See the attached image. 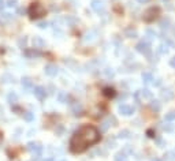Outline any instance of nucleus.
Returning a JSON list of instances; mask_svg holds the SVG:
<instances>
[{
	"label": "nucleus",
	"mask_w": 175,
	"mask_h": 161,
	"mask_svg": "<svg viewBox=\"0 0 175 161\" xmlns=\"http://www.w3.org/2000/svg\"><path fill=\"white\" fill-rule=\"evenodd\" d=\"M139 93H141L142 98H145V100H151V98H152V92H151L149 89H142Z\"/></svg>",
	"instance_id": "nucleus-19"
},
{
	"label": "nucleus",
	"mask_w": 175,
	"mask_h": 161,
	"mask_svg": "<svg viewBox=\"0 0 175 161\" xmlns=\"http://www.w3.org/2000/svg\"><path fill=\"white\" fill-rule=\"evenodd\" d=\"M3 18H4V19H6V21H10L11 18H13V16H11V14H8V13H4V14H3Z\"/></svg>",
	"instance_id": "nucleus-35"
},
{
	"label": "nucleus",
	"mask_w": 175,
	"mask_h": 161,
	"mask_svg": "<svg viewBox=\"0 0 175 161\" xmlns=\"http://www.w3.org/2000/svg\"><path fill=\"white\" fill-rule=\"evenodd\" d=\"M104 94L107 97H113L115 96V90H113L112 87H105V89H104Z\"/></svg>",
	"instance_id": "nucleus-25"
},
{
	"label": "nucleus",
	"mask_w": 175,
	"mask_h": 161,
	"mask_svg": "<svg viewBox=\"0 0 175 161\" xmlns=\"http://www.w3.org/2000/svg\"><path fill=\"white\" fill-rule=\"evenodd\" d=\"M170 66H171L172 68H175V56L171 59V60H170Z\"/></svg>",
	"instance_id": "nucleus-36"
},
{
	"label": "nucleus",
	"mask_w": 175,
	"mask_h": 161,
	"mask_svg": "<svg viewBox=\"0 0 175 161\" xmlns=\"http://www.w3.org/2000/svg\"><path fill=\"white\" fill-rule=\"evenodd\" d=\"M162 129L164 130V131L171 132V131H174V124H170V123H167V124H163Z\"/></svg>",
	"instance_id": "nucleus-26"
},
{
	"label": "nucleus",
	"mask_w": 175,
	"mask_h": 161,
	"mask_svg": "<svg viewBox=\"0 0 175 161\" xmlns=\"http://www.w3.org/2000/svg\"><path fill=\"white\" fill-rule=\"evenodd\" d=\"M67 94L65 93V92H59L58 93V101L59 103H62V104H65V103H67Z\"/></svg>",
	"instance_id": "nucleus-20"
},
{
	"label": "nucleus",
	"mask_w": 175,
	"mask_h": 161,
	"mask_svg": "<svg viewBox=\"0 0 175 161\" xmlns=\"http://www.w3.org/2000/svg\"><path fill=\"white\" fill-rule=\"evenodd\" d=\"M151 108H152L155 112H159L160 108H162V105H160L159 101H156V100H152L151 101Z\"/></svg>",
	"instance_id": "nucleus-22"
},
{
	"label": "nucleus",
	"mask_w": 175,
	"mask_h": 161,
	"mask_svg": "<svg viewBox=\"0 0 175 161\" xmlns=\"http://www.w3.org/2000/svg\"><path fill=\"white\" fill-rule=\"evenodd\" d=\"M4 6H7V4H4V0H0V11L4 8Z\"/></svg>",
	"instance_id": "nucleus-37"
},
{
	"label": "nucleus",
	"mask_w": 175,
	"mask_h": 161,
	"mask_svg": "<svg viewBox=\"0 0 175 161\" xmlns=\"http://www.w3.org/2000/svg\"><path fill=\"white\" fill-rule=\"evenodd\" d=\"M167 160H170V161H175V151H168L167 153Z\"/></svg>",
	"instance_id": "nucleus-32"
},
{
	"label": "nucleus",
	"mask_w": 175,
	"mask_h": 161,
	"mask_svg": "<svg viewBox=\"0 0 175 161\" xmlns=\"http://www.w3.org/2000/svg\"><path fill=\"white\" fill-rule=\"evenodd\" d=\"M71 111H73V113H74L75 116L81 115V112H82L81 104H79V103H73V104H71Z\"/></svg>",
	"instance_id": "nucleus-14"
},
{
	"label": "nucleus",
	"mask_w": 175,
	"mask_h": 161,
	"mask_svg": "<svg viewBox=\"0 0 175 161\" xmlns=\"http://www.w3.org/2000/svg\"><path fill=\"white\" fill-rule=\"evenodd\" d=\"M27 13H29L30 19H39V18L45 15V8H44V6L40 3H33L32 6L29 7Z\"/></svg>",
	"instance_id": "nucleus-2"
},
{
	"label": "nucleus",
	"mask_w": 175,
	"mask_h": 161,
	"mask_svg": "<svg viewBox=\"0 0 175 161\" xmlns=\"http://www.w3.org/2000/svg\"><path fill=\"white\" fill-rule=\"evenodd\" d=\"M23 55H25L26 58L33 59V58H40L42 53H41V52H40L37 48H32V49H26V51L23 52Z\"/></svg>",
	"instance_id": "nucleus-9"
},
{
	"label": "nucleus",
	"mask_w": 175,
	"mask_h": 161,
	"mask_svg": "<svg viewBox=\"0 0 175 161\" xmlns=\"http://www.w3.org/2000/svg\"><path fill=\"white\" fill-rule=\"evenodd\" d=\"M159 8H156V7H151V8H148V10L144 13V21L145 22H152V21H155V18L157 15H159Z\"/></svg>",
	"instance_id": "nucleus-4"
},
{
	"label": "nucleus",
	"mask_w": 175,
	"mask_h": 161,
	"mask_svg": "<svg viewBox=\"0 0 175 161\" xmlns=\"http://www.w3.org/2000/svg\"><path fill=\"white\" fill-rule=\"evenodd\" d=\"M16 4H18V1L16 0H7V7H16Z\"/></svg>",
	"instance_id": "nucleus-31"
},
{
	"label": "nucleus",
	"mask_w": 175,
	"mask_h": 161,
	"mask_svg": "<svg viewBox=\"0 0 175 161\" xmlns=\"http://www.w3.org/2000/svg\"><path fill=\"white\" fill-rule=\"evenodd\" d=\"M23 119L26 120V122H33V120H34V113L33 112H29V111H27V112H23Z\"/></svg>",
	"instance_id": "nucleus-21"
},
{
	"label": "nucleus",
	"mask_w": 175,
	"mask_h": 161,
	"mask_svg": "<svg viewBox=\"0 0 175 161\" xmlns=\"http://www.w3.org/2000/svg\"><path fill=\"white\" fill-rule=\"evenodd\" d=\"M7 101L10 104H15L16 101H18V96H16L15 92H11V93H8V96H7Z\"/></svg>",
	"instance_id": "nucleus-18"
},
{
	"label": "nucleus",
	"mask_w": 175,
	"mask_h": 161,
	"mask_svg": "<svg viewBox=\"0 0 175 161\" xmlns=\"http://www.w3.org/2000/svg\"><path fill=\"white\" fill-rule=\"evenodd\" d=\"M21 83H22V87L23 89H26V90H29V89H32L33 87V82H32V79H30L29 77H23L22 79H21Z\"/></svg>",
	"instance_id": "nucleus-12"
},
{
	"label": "nucleus",
	"mask_w": 175,
	"mask_h": 161,
	"mask_svg": "<svg viewBox=\"0 0 175 161\" xmlns=\"http://www.w3.org/2000/svg\"><path fill=\"white\" fill-rule=\"evenodd\" d=\"M108 123H110V119H108V120H104V122L101 123L100 131H107V129H108V127L111 126V124H108Z\"/></svg>",
	"instance_id": "nucleus-29"
},
{
	"label": "nucleus",
	"mask_w": 175,
	"mask_h": 161,
	"mask_svg": "<svg viewBox=\"0 0 175 161\" xmlns=\"http://www.w3.org/2000/svg\"><path fill=\"white\" fill-rule=\"evenodd\" d=\"M16 44H18V47H19L21 49L26 48V45H27V37H26V35H23V37H21V38H18V41H16Z\"/></svg>",
	"instance_id": "nucleus-16"
},
{
	"label": "nucleus",
	"mask_w": 175,
	"mask_h": 161,
	"mask_svg": "<svg viewBox=\"0 0 175 161\" xmlns=\"http://www.w3.org/2000/svg\"><path fill=\"white\" fill-rule=\"evenodd\" d=\"M44 161H55V160H53V158H52V157H49V158H45V160H44Z\"/></svg>",
	"instance_id": "nucleus-40"
},
{
	"label": "nucleus",
	"mask_w": 175,
	"mask_h": 161,
	"mask_svg": "<svg viewBox=\"0 0 175 161\" xmlns=\"http://www.w3.org/2000/svg\"><path fill=\"white\" fill-rule=\"evenodd\" d=\"M115 161H129V158H127V156L125 154L123 151H120V153H118L115 156Z\"/></svg>",
	"instance_id": "nucleus-24"
},
{
	"label": "nucleus",
	"mask_w": 175,
	"mask_h": 161,
	"mask_svg": "<svg viewBox=\"0 0 175 161\" xmlns=\"http://www.w3.org/2000/svg\"><path fill=\"white\" fill-rule=\"evenodd\" d=\"M160 96H162L163 100L170 101L172 97H174V92H172L171 89H163V90L160 92Z\"/></svg>",
	"instance_id": "nucleus-10"
},
{
	"label": "nucleus",
	"mask_w": 175,
	"mask_h": 161,
	"mask_svg": "<svg viewBox=\"0 0 175 161\" xmlns=\"http://www.w3.org/2000/svg\"><path fill=\"white\" fill-rule=\"evenodd\" d=\"M129 134H130L129 130H123V131H120V132H119L118 138H129Z\"/></svg>",
	"instance_id": "nucleus-30"
},
{
	"label": "nucleus",
	"mask_w": 175,
	"mask_h": 161,
	"mask_svg": "<svg viewBox=\"0 0 175 161\" xmlns=\"http://www.w3.org/2000/svg\"><path fill=\"white\" fill-rule=\"evenodd\" d=\"M100 141V131L93 126H82L70 139V150L74 154L85 151L89 146Z\"/></svg>",
	"instance_id": "nucleus-1"
},
{
	"label": "nucleus",
	"mask_w": 175,
	"mask_h": 161,
	"mask_svg": "<svg viewBox=\"0 0 175 161\" xmlns=\"http://www.w3.org/2000/svg\"><path fill=\"white\" fill-rule=\"evenodd\" d=\"M136 49H137V52H139V53L148 55V53L151 52V45H149V42L148 41H139L136 45Z\"/></svg>",
	"instance_id": "nucleus-5"
},
{
	"label": "nucleus",
	"mask_w": 175,
	"mask_h": 161,
	"mask_svg": "<svg viewBox=\"0 0 175 161\" xmlns=\"http://www.w3.org/2000/svg\"><path fill=\"white\" fill-rule=\"evenodd\" d=\"M160 83H162V82H160V79H156V82L153 80V85H155V86H159Z\"/></svg>",
	"instance_id": "nucleus-38"
},
{
	"label": "nucleus",
	"mask_w": 175,
	"mask_h": 161,
	"mask_svg": "<svg viewBox=\"0 0 175 161\" xmlns=\"http://www.w3.org/2000/svg\"><path fill=\"white\" fill-rule=\"evenodd\" d=\"M45 45V41L41 38V37H39V35H36L34 38H33V48H37V49H40V48H42V47Z\"/></svg>",
	"instance_id": "nucleus-13"
},
{
	"label": "nucleus",
	"mask_w": 175,
	"mask_h": 161,
	"mask_svg": "<svg viewBox=\"0 0 175 161\" xmlns=\"http://www.w3.org/2000/svg\"><path fill=\"white\" fill-rule=\"evenodd\" d=\"M138 1H139V3H145L146 0H138Z\"/></svg>",
	"instance_id": "nucleus-41"
},
{
	"label": "nucleus",
	"mask_w": 175,
	"mask_h": 161,
	"mask_svg": "<svg viewBox=\"0 0 175 161\" xmlns=\"http://www.w3.org/2000/svg\"><path fill=\"white\" fill-rule=\"evenodd\" d=\"M18 14H25V10L23 8H18Z\"/></svg>",
	"instance_id": "nucleus-39"
},
{
	"label": "nucleus",
	"mask_w": 175,
	"mask_h": 161,
	"mask_svg": "<svg viewBox=\"0 0 175 161\" xmlns=\"http://www.w3.org/2000/svg\"><path fill=\"white\" fill-rule=\"evenodd\" d=\"M125 34H126V37H129V38H136L137 35H138V33H137V30H134V29H131V27H129V29H126Z\"/></svg>",
	"instance_id": "nucleus-17"
},
{
	"label": "nucleus",
	"mask_w": 175,
	"mask_h": 161,
	"mask_svg": "<svg viewBox=\"0 0 175 161\" xmlns=\"http://www.w3.org/2000/svg\"><path fill=\"white\" fill-rule=\"evenodd\" d=\"M157 51H159V53H162V55H165V53L168 52V47L164 45V44H162V45L159 47V49H157Z\"/></svg>",
	"instance_id": "nucleus-28"
},
{
	"label": "nucleus",
	"mask_w": 175,
	"mask_h": 161,
	"mask_svg": "<svg viewBox=\"0 0 175 161\" xmlns=\"http://www.w3.org/2000/svg\"><path fill=\"white\" fill-rule=\"evenodd\" d=\"M62 161H66V160H62Z\"/></svg>",
	"instance_id": "nucleus-43"
},
{
	"label": "nucleus",
	"mask_w": 175,
	"mask_h": 161,
	"mask_svg": "<svg viewBox=\"0 0 175 161\" xmlns=\"http://www.w3.org/2000/svg\"><path fill=\"white\" fill-rule=\"evenodd\" d=\"M153 161H160V160H159V158H155V160H153Z\"/></svg>",
	"instance_id": "nucleus-42"
},
{
	"label": "nucleus",
	"mask_w": 175,
	"mask_h": 161,
	"mask_svg": "<svg viewBox=\"0 0 175 161\" xmlns=\"http://www.w3.org/2000/svg\"><path fill=\"white\" fill-rule=\"evenodd\" d=\"M44 72H45V75H48V77H56V74H58V67H56L55 64L49 63V64H47L45 67H44Z\"/></svg>",
	"instance_id": "nucleus-8"
},
{
	"label": "nucleus",
	"mask_w": 175,
	"mask_h": 161,
	"mask_svg": "<svg viewBox=\"0 0 175 161\" xmlns=\"http://www.w3.org/2000/svg\"><path fill=\"white\" fill-rule=\"evenodd\" d=\"M40 27V29H45L47 26H48V23L47 22H39V25H37Z\"/></svg>",
	"instance_id": "nucleus-34"
},
{
	"label": "nucleus",
	"mask_w": 175,
	"mask_h": 161,
	"mask_svg": "<svg viewBox=\"0 0 175 161\" xmlns=\"http://www.w3.org/2000/svg\"><path fill=\"white\" fill-rule=\"evenodd\" d=\"M146 37H148L149 40H153L156 37V32L155 30H152V29H148L146 30Z\"/></svg>",
	"instance_id": "nucleus-27"
},
{
	"label": "nucleus",
	"mask_w": 175,
	"mask_h": 161,
	"mask_svg": "<svg viewBox=\"0 0 175 161\" xmlns=\"http://www.w3.org/2000/svg\"><path fill=\"white\" fill-rule=\"evenodd\" d=\"M90 7H92V10L93 11L100 13V11L103 10V1H101V0H92Z\"/></svg>",
	"instance_id": "nucleus-11"
},
{
	"label": "nucleus",
	"mask_w": 175,
	"mask_h": 161,
	"mask_svg": "<svg viewBox=\"0 0 175 161\" xmlns=\"http://www.w3.org/2000/svg\"><path fill=\"white\" fill-rule=\"evenodd\" d=\"M141 78H142L144 83H151L153 80V75L151 74V72H142V75H141Z\"/></svg>",
	"instance_id": "nucleus-15"
},
{
	"label": "nucleus",
	"mask_w": 175,
	"mask_h": 161,
	"mask_svg": "<svg viewBox=\"0 0 175 161\" xmlns=\"http://www.w3.org/2000/svg\"><path fill=\"white\" fill-rule=\"evenodd\" d=\"M45 92H47L45 87H42V86H36L34 89H33V94H34V97H36L37 100H40V101L45 100V96H47Z\"/></svg>",
	"instance_id": "nucleus-6"
},
{
	"label": "nucleus",
	"mask_w": 175,
	"mask_h": 161,
	"mask_svg": "<svg viewBox=\"0 0 175 161\" xmlns=\"http://www.w3.org/2000/svg\"><path fill=\"white\" fill-rule=\"evenodd\" d=\"M164 120H165V122H174V120H175V111H171V112L165 113Z\"/></svg>",
	"instance_id": "nucleus-23"
},
{
	"label": "nucleus",
	"mask_w": 175,
	"mask_h": 161,
	"mask_svg": "<svg viewBox=\"0 0 175 161\" xmlns=\"http://www.w3.org/2000/svg\"><path fill=\"white\" fill-rule=\"evenodd\" d=\"M160 25H162V29H167V27H168V25H170V22H168V21H162V23H160Z\"/></svg>",
	"instance_id": "nucleus-33"
},
{
	"label": "nucleus",
	"mask_w": 175,
	"mask_h": 161,
	"mask_svg": "<svg viewBox=\"0 0 175 161\" xmlns=\"http://www.w3.org/2000/svg\"><path fill=\"white\" fill-rule=\"evenodd\" d=\"M118 111H119L120 115H123V116H130V115H133L134 108H133V106H130V105H126V104H122V105H119Z\"/></svg>",
	"instance_id": "nucleus-7"
},
{
	"label": "nucleus",
	"mask_w": 175,
	"mask_h": 161,
	"mask_svg": "<svg viewBox=\"0 0 175 161\" xmlns=\"http://www.w3.org/2000/svg\"><path fill=\"white\" fill-rule=\"evenodd\" d=\"M27 150L30 151L33 154V157L36 158H40L41 157V153H42V145L40 143V142H34V141H30L29 143H27Z\"/></svg>",
	"instance_id": "nucleus-3"
}]
</instances>
